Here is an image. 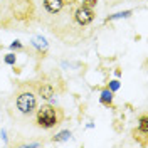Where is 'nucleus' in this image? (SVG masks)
<instances>
[{
    "instance_id": "nucleus-1",
    "label": "nucleus",
    "mask_w": 148,
    "mask_h": 148,
    "mask_svg": "<svg viewBox=\"0 0 148 148\" xmlns=\"http://www.w3.org/2000/svg\"><path fill=\"white\" fill-rule=\"evenodd\" d=\"M36 120L40 128H46V130L54 128L56 125H59L62 121V111L56 110L54 106H51V104H44V106H40L37 110Z\"/></svg>"
},
{
    "instance_id": "nucleus-2",
    "label": "nucleus",
    "mask_w": 148,
    "mask_h": 148,
    "mask_svg": "<svg viewBox=\"0 0 148 148\" xmlns=\"http://www.w3.org/2000/svg\"><path fill=\"white\" fill-rule=\"evenodd\" d=\"M15 106L20 113L24 114H30L32 111L37 108V98L32 91H22L17 94V99H15Z\"/></svg>"
},
{
    "instance_id": "nucleus-3",
    "label": "nucleus",
    "mask_w": 148,
    "mask_h": 148,
    "mask_svg": "<svg viewBox=\"0 0 148 148\" xmlns=\"http://www.w3.org/2000/svg\"><path fill=\"white\" fill-rule=\"evenodd\" d=\"M92 18H94V12L92 9L89 7H79V9L76 10V20L81 24V25H88V24H91Z\"/></svg>"
},
{
    "instance_id": "nucleus-4",
    "label": "nucleus",
    "mask_w": 148,
    "mask_h": 148,
    "mask_svg": "<svg viewBox=\"0 0 148 148\" xmlns=\"http://www.w3.org/2000/svg\"><path fill=\"white\" fill-rule=\"evenodd\" d=\"M37 92H39V96L44 98V99H52L56 96V89L51 83H42L37 88Z\"/></svg>"
},
{
    "instance_id": "nucleus-5",
    "label": "nucleus",
    "mask_w": 148,
    "mask_h": 148,
    "mask_svg": "<svg viewBox=\"0 0 148 148\" xmlns=\"http://www.w3.org/2000/svg\"><path fill=\"white\" fill-rule=\"evenodd\" d=\"M64 5V0H44V7H46L51 14H56L62 9Z\"/></svg>"
},
{
    "instance_id": "nucleus-6",
    "label": "nucleus",
    "mask_w": 148,
    "mask_h": 148,
    "mask_svg": "<svg viewBox=\"0 0 148 148\" xmlns=\"http://www.w3.org/2000/svg\"><path fill=\"white\" fill-rule=\"evenodd\" d=\"M111 99H113V92H111L110 89L103 91V94H101V103H104V104H110Z\"/></svg>"
},
{
    "instance_id": "nucleus-7",
    "label": "nucleus",
    "mask_w": 148,
    "mask_h": 148,
    "mask_svg": "<svg viewBox=\"0 0 148 148\" xmlns=\"http://www.w3.org/2000/svg\"><path fill=\"white\" fill-rule=\"evenodd\" d=\"M32 44H34L36 47H39V49H46V47H47V42H46V39H42V37H36Z\"/></svg>"
},
{
    "instance_id": "nucleus-8",
    "label": "nucleus",
    "mask_w": 148,
    "mask_h": 148,
    "mask_svg": "<svg viewBox=\"0 0 148 148\" xmlns=\"http://www.w3.org/2000/svg\"><path fill=\"white\" fill-rule=\"evenodd\" d=\"M140 131L148 133V120H147V116H145V114H143V116H140Z\"/></svg>"
},
{
    "instance_id": "nucleus-9",
    "label": "nucleus",
    "mask_w": 148,
    "mask_h": 148,
    "mask_svg": "<svg viewBox=\"0 0 148 148\" xmlns=\"http://www.w3.org/2000/svg\"><path fill=\"white\" fill-rule=\"evenodd\" d=\"M71 136V131H61L59 135H56L54 136V141H64Z\"/></svg>"
},
{
    "instance_id": "nucleus-10",
    "label": "nucleus",
    "mask_w": 148,
    "mask_h": 148,
    "mask_svg": "<svg viewBox=\"0 0 148 148\" xmlns=\"http://www.w3.org/2000/svg\"><path fill=\"white\" fill-rule=\"evenodd\" d=\"M96 2H98V0H83V5H84V7L92 9V7H96Z\"/></svg>"
},
{
    "instance_id": "nucleus-11",
    "label": "nucleus",
    "mask_w": 148,
    "mask_h": 148,
    "mask_svg": "<svg viewBox=\"0 0 148 148\" xmlns=\"http://www.w3.org/2000/svg\"><path fill=\"white\" fill-rule=\"evenodd\" d=\"M131 15V10H126V12H121V14H116V15H113L111 18H121V17H130Z\"/></svg>"
},
{
    "instance_id": "nucleus-12",
    "label": "nucleus",
    "mask_w": 148,
    "mask_h": 148,
    "mask_svg": "<svg viewBox=\"0 0 148 148\" xmlns=\"http://www.w3.org/2000/svg\"><path fill=\"white\" fill-rule=\"evenodd\" d=\"M5 62H7V64H15V56L14 54H7L5 56Z\"/></svg>"
},
{
    "instance_id": "nucleus-13",
    "label": "nucleus",
    "mask_w": 148,
    "mask_h": 148,
    "mask_svg": "<svg viewBox=\"0 0 148 148\" xmlns=\"http://www.w3.org/2000/svg\"><path fill=\"white\" fill-rule=\"evenodd\" d=\"M118 88H120V84H118V81H113V83H111V89H113V91H116Z\"/></svg>"
},
{
    "instance_id": "nucleus-14",
    "label": "nucleus",
    "mask_w": 148,
    "mask_h": 148,
    "mask_svg": "<svg viewBox=\"0 0 148 148\" xmlns=\"http://www.w3.org/2000/svg\"><path fill=\"white\" fill-rule=\"evenodd\" d=\"M10 47H12V49H20V47H22V44H20V42H14Z\"/></svg>"
}]
</instances>
